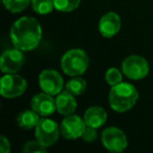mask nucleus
Instances as JSON below:
<instances>
[{
	"mask_svg": "<svg viewBox=\"0 0 153 153\" xmlns=\"http://www.w3.org/2000/svg\"><path fill=\"white\" fill-rule=\"evenodd\" d=\"M10 38L14 47L22 51L35 49L42 38V28L32 17H21L14 22L10 30Z\"/></svg>",
	"mask_w": 153,
	"mask_h": 153,
	"instance_id": "obj_1",
	"label": "nucleus"
},
{
	"mask_svg": "<svg viewBox=\"0 0 153 153\" xmlns=\"http://www.w3.org/2000/svg\"><path fill=\"white\" fill-rule=\"evenodd\" d=\"M138 100V91L132 84L121 82L111 86L108 101L111 109L115 112L123 113L130 110Z\"/></svg>",
	"mask_w": 153,
	"mask_h": 153,
	"instance_id": "obj_2",
	"label": "nucleus"
},
{
	"mask_svg": "<svg viewBox=\"0 0 153 153\" xmlns=\"http://www.w3.org/2000/svg\"><path fill=\"white\" fill-rule=\"evenodd\" d=\"M89 66V57L85 51L72 48L65 51L61 58V68L69 76H82Z\"/></svg>",
	"mask_w": 153,
	"mask_h": 153,
	"instance_id": "obj_3",
	"label": "nucleus"
},
{
	"mask_svg": "<svg viewBox=\"0 0 153 153\" xmlns=\"http://www.w3.org/2000/svg\"><path fill=\"white\" fill-rule=\"evenodd\" d=\"M27 87L24 78L16 74H5L0 82V94L3 98L15 99L22 96Z\"/></svg>",
	"mask_w": 153,
	"mask_h": 153,
	"instance_id": "obj_4",
	"label": "nucleus"
},
{
	"mask_svg": "<svg viewBox=\"0 0 153 153\" xmlns=\"http://www.w3.org/2000/svg\"><path fill=\"white\" fill-rule=\"evenodd\" d=\"M60 134L59 125L51 119H41L35 128L36 140L46 148L53 146L57 143Z\"/></svg>",
	"mask_w": 153,
	"mask_h": 153,
	"instance_id": "obj_5",
	"label": "nucleus"
},
{
	"mask_svg": "<svg viewBox=\"0 0 153 153\" xmlns=\"http://www.w3.org/2000/svg\"><path fill=\"white\" fill-rule=\"evenodd\" d=\"M122 71L128 79L138 81L148 76L149 64L145 58L137 55H132L123 61Z\"/></svg>",
	"mask_w": 153,
	"mask_h": 153,
	"instance_id": "obj_6",
	"label": "nucleus"
},
{
	"mask_svg": "<svg viewBox=\"0 0 153 153\" xmlns=\"http://www.w3.org/2000/svg\"><path fill=\"white\" fill-rule=\"evenodd\" d=\"M102 144L110 152H123L128 146L125 132L117 127H108L102 132Z\"/></svg>",
	"mask_w": 153,
	"mask_h": 153,
	"instance_id": "obj_7",
	"label": "nucleus"
},
{
	"mask_svg": "<svg viewBox=\"0 0 153 153\" xmlns=\"http://www.w3.org/2000/svg\"><path fill=\"white\" fill-rule=\"evenodd\" d=\"M38 81L41 90L51 96L60 94L64 86L63 78L55 69H44L41 71Z\"/></svg>",
	"mask_w": 153,
	"mask_h": 153,
	"instance_id": "obj_8",
	"label": "nucleus"
},
{
	"mask_svg": "<svg viewBox=\"0 0 153 153\" xmlns=\"http://www.w3.org/2000/svg\"><path fill=\"white\" fill-rule=\"evenodd\" d=\"M86 128L84 119L76 114L66 115V117L60 124L61 135L66 140L80 138Z\"/></svg>",
	"mask_w": 153,
	"mask_h": 153,
	"instance_id": "obj_9",
	"label": "nucleus"
},
{
	"mask_svg": "<svg viewBox=\"0 0 153 153\" xmlns=\"http://www.w3.org/2000/svg\"><path fill=\"white\" fill-rule=\"evenodd\" d=\"M24 55L22 51L11 48L3 51L0 59V68L3 74H16L22 68L24 64Z\"/></svg>",
	"mask_w": 153,
	"mask_h": 153,
	"instance_id": "obj_10",
	"label": "nucleus"
},
{
	"mask_svg": "<svg viewBox=\"0 0 153 153\" xmlns=\"http://www.w3.org/2000/svg\"><path fill=\"white\" fill-rule=\"evenodd\" d=\"M30 107L40 117H48L57 110L56 100H53V96L45 92H41L33 97L30 101Z\"/></svg>",
	"mask_w": 153,
	"mask_h": 153,
	"instance_id": "obj_11",
	"label": "nucleus"
},
{
	"mask_svg": "<svg viewBox=\"0 0 153 153\" xmlns=\"http://www.w3.org/2000/svg\"><path fill=\"white\" fill-rule=\"evenodd\" d=\"M121 18L114 12H108L103 15L99 22V32L105 38H112L120 32Z\"/></svg>",
	"mask_w": 153,
	"mask_h": 153,
	"instance_id": "obj_12",
	"label": "nucleus"
},
{
	"mask_svg": "<svg viewBox=\"0 0 153 153\" xmlns=\"http://www.w3.org/2000/svg\"><path fill=\"white\" fill-rule=\"evenodd\" d=\"M56 107L57 111L62 115L74 114L76 109V101L74 94L68 91H61L56 98Z\"/></svg>",
	"mask_w": 153,
	"mask_h": 153,
	"instance_id": "obj_13",
	"label": "nucleus"
},
{
	"mask_svg": "<svg viewBox=\"0 0 153 153\" xmlns=\"http://www.w3.org/2000/svg\"><path fill=\"white\" fill-rule=\"evenodd\" d=\"M84 121L86 126H90L96 129L102 127L107 121V112L103 107L91 106L84 113Z\"/></svg>",
	"mask_w": 153,
	"mask_h": 153,
	"instance_id": "obj_14",
	"label": "nucleus"
},
{
	"mask_svg": "<svg viewBox=\"0 0 153 153\" xmlns=\"http://www.w3.org/2000/svg\"><path fill=\"white\" fill-rule=\"evenodd\" d=\"M40 120V115L36 111L30 109V110H24L20 112L16 119V122L20 128L30 130L33 128H36Z\"/></svg>",
	"mask_w": 153,
	"mask_h": 153,
	"instance_id": "obj_15",
	"label": "nucleus"
},
{
	"mask_svg": "<svg viewBox=\"0 0 153 153\" xmlns=\"http://www.w3.org/2000/svg\"><path fill=\"white\" fill-rule=\"evenodd\" d=\"M86 81L82 78H79V76H76V78H72L71 80L66 83L65 85V90L68 92H70L71 94L76 96H81L85 92L86 90Z\"/></svg>",
	"mask_w": 153,
	"mask_h": 153,
	"instance_id": "obj_16",
	"label": "nucleus"
},
{
	"mask_svg": "<svg viewBox=\"0 0 153 153\" xmlns=\"http://www.w3.org/2000/svg\"><path fill=\"white\" fill-rule=\"evenodd\" d=\"M32 9L39 15H47L55 9L53 0H32Z\"/></svg>",
	"mask_w": 153,
	"mask_h": 153,
	"instance_id": "obj_17",
	"label": "nucleus"
},
{
	"mask_svg": "<svg viewBox=\"0 0 153 153\" xmlns=\"http://www.w3.org/2000/svg\"><path fill=\"white\" fill-rule=\"evenodd\" d=\"M2 2L7 11L16 14L24 11L30 4L32 0H2Z\"/></svg>",
	"mask_w": 153,
	"mask_h": 153,
	"instance_id": "obj_18",
	"label": "nucleus"
},
{
	"mask_svg": "<svg viewBox=\"0 0 153 153\" xmlns=\"http://www.w3.org/2000/svg\"><path fill=\"white\" fill-rule=\"evenodd\" d=\"M55 9L62 13H70L78 9L81 0H53Z\"/></svg>",
	"mask_w": 153,
	"mask_h": 153,
	"instance_id": "obj_19",
	"label": "nucleus"
},
{
	"mask_svg": "<svg viewBox=\"0 0 153 153\" xmlns=\"http://www.w3.org/2000/svg\"><path fill=\"white\" fill-rule=\"evenodd\" d=\"M105 80H106L107 84L110 86L117 85V84L121 83L123 80V74L117 68L110 67L105 74Z\"/></svg>",
	"mask_w": 153,
	"mask_h": 153,
	"instance_id": "obj_20",
	"label": "nucleus"
},
{
	"mask_svg": "<svg viewBox=\"0 0 153 153\" xmlns=\"http://www.w3.org/2000/svg\"><path fill=\"white\" fill-rule=\"evenodd\" d=\"M22 151L24 153H45L47 151V148L36 140L25 143Z\"/></svg>",
	"mask_w": 153,
	"mask_h": 153,
	"instance_id": "obj_21",
	"label": "nucleus"
},
{
	"mask_svg": "<svg viewBox=\"0 0 153 153\" xmlns=\"http://www.w3.org/2000/svg\"><path fill=\"white\" fill-rule=\"evenodd\" d=\"M81 138L84 142L87 143H92L98 138V132L97 129L94 127H90V126H86L85 130H84L83 134H82Z\"/></svg>",
	"mask_w": 153,
	"mask_h": 153,
	"instance_id": "obj_22",
	"label": "nucleus"
},
{
	"mask_svg": "<svg viewBox=\"0 0 153 153\" xmlns=\"http://www.w3.org/2000/svg\"><path fill=\"white\" fill-rule=\"evenodd\" d=\"M0 152L1 153H10L11 152V144L10 140L4 135L0 136Z\"/></svg>",
	"mask_w": 153,
	"mask_h": 153,
	"instance_id": "obj_23",
	"label": "nucleus"
}]
</instances>
